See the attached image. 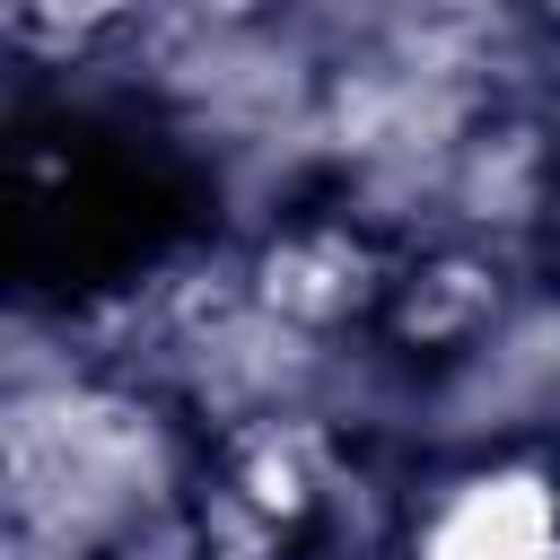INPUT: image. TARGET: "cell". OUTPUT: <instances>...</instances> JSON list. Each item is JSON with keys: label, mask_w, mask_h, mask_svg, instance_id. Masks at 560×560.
<instances>
[{"label": "cell", "mask_w": 560, "mask_h": 560, "mask_svg": "<svg viewBox=\"0 0 560 560\" xmlns=\"http://www.w3.org/2000/svg\"><path fill=\"white\" fill-rule=\"evenodd\" d=\"M420 560H560V499L542 472H481L464 481L429 534Z\"/></svg>", "instance_id": "obj_1"}]
</instances>
